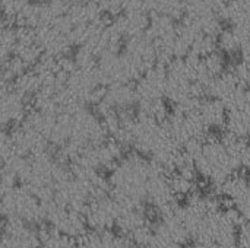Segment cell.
<instances>
[{
  "instance_id": "6da1fadb",
  "label": "cell",
  "mask_w": 250,
  "mask_h": 248,
  "mask_svg": "<svg viewBox=\"0 0 250 248\" xmlns=\"http://www.w3.org/2000/svg\"><path fill=\"white\" fill-rule=\"evenodd\" d=\"M123 54L141 72V75L158 64L155 44L146 34L127 38L123 45Z\"/></svg>"
},
{
  "instance_id": "7a4b0ae2",
  "label": "cell",
  "mask_w": 250,
  "mask_h": 248,
  "mask_svg": "<svg viewBox=\"0 0 250 248\" xmlns=\"http://www.w3.org/2000/svg\"><path fill=\"white\" fill-rule=\"evenodd\" d=\"M28 98L21 95L12 83H1V126L3 129H10L18 124H21L26 114L29 113L28 110Z\"/></svg>"
},
{
  "instance_id": "3957f363",
  "label": "cell",
  "mask_w": 250,
  "mask_h": 248,
  "mask_svg": "<svg viewBox=\"0 0 250 248\" xmlns=\"http://www.w3.org/2000/svg\"><path fill=\"white\" fill-rule=\"evenodd\" d=\"M166 85H167V69L161 64L154 66L145 72L135 83L138 102L166 99Z\"/></svg>"
},
{
  "instance_id": "277c9868",
  "label": "cell",
  "mask_w": 250,
  "mask_h": 248,
  "mask_svg": "<svg viewBox=\"0 0 250 248\" xmlns=\"http://www.w3.org/2000/svg\"><path fill=\"white\" fill-rule=\"evenodd\" d=\"M37 31V39L40 47L42 48L44 54L53 56V57H62L69 54L72 50L73 42L70 39V35L62 29H59L56 25H45Z\"/></svg>"
},
{
  "instance_id": "5b68a950",
  "label": "cell",
  "mask_w": 250,
  "mask_h": 248,
  "mask_svg": "<svg viewBox=\"0 0 250 248\" xmlns=\"http://www.w3.org/2000/svg\"><path fill=\"white\" fill-rule=\"evenodd\" d=\"M117 31L123 35L125 39L144 35L148 31V26L151 23V13L144 9H135V10H125L113 20Z\"/></svg>"
},
{
  "instance_id": "8992f818",
  "label": "cell",
  "mask_w": 250,
  "mask_h": 248,
  "mask_svg": "<svg viewBox=\"0 0 250 248\" xmlns=\"http://www.w3.org/2000/svg\"><path fill=\"white\" fill-rule=\"evenodd\" d=\"M104 101L117 111L132 110L133 105H138L135 83H114L107 86Z\"/></svg>"
},
{
  "instance_id": "52a82bcc",
  "label": "cell",
  "mask_w": 250,
  "mask_h": 248,
  "mask_svg": "<svg viewBox=\"0 0 250 248\" xmlns=\"http://www.w3.org/2000/svg\"><path fill=\"white\" fill-rule=\"evenodd\" d=\"M199 113L204 121L207 123V126L209 127V130H224L229 110L221 99L217 98L202 99Z\"/></svg>"
},
{
  "instance_id": "ba28073f",
  "label": "cell",
  "mask_w": 250,
  "mask_h": 248,
  "mask_svg": "<svg viewBox=\"0 0 250 248\" xmlns=\"http://www.w3.org/2000/svg\"><path fill=\"white\" fill-rule=\"evenodd\" d=\"M224 132L240 137L250 139V107L229 110Z\"/></svg>"
},
{
  "instance_id": "9c48e42d",
  "label": "cell",
  "mask_w": 250,
  "mask_h": 248,
  "mask_svg": "<svg viewBox=\"0 0 250 248\" xmlns=\"http://www.w3.org/2000/svg\"><path fill=\"white\" fill-rule=\"evenodd\" d=\"M179 20L167 16V15H151V23L148 26L146 35L154 41H163L174 37L177 31Z\"/></svg>"
},
{
  "instance_id": "30bf717a",
  "label": "cell",
  "mask_w": 250,
  "mask_h": 248,
  "mask_svg": "<svg viewBox=\"0 0 250 248\" xmlns=\"http://www.w3.org/2000/svg\"><path fill=\"white\" fill-rule=\"evenodd\" d=\"M224 20L231 26L250 23V0H226Z\"/></svg>"
},
{
  "instance_id": "8fae6325",
  "label": "cell",
  "mask_w": 250,
  "mask_h": 248,
  "mask_svg": "<svg viewBox=\"0 0 250 248\" xmlns=\"http://www.w3.org/2000/svg\"><path fill=\"white\" fill-rule=\"evenodd\" d=\"M224 53L221 51H214L207 57H201V63H202V72H204V77L207 82H211L212 79H215L217 76H220L224 70H226V58H224Z\"/></svg>"
},
{
  "instance_id": "7c38bea8",
  "label": "cell",
  "mask_w": 250,
  "mask_h": 248,
  "mask_svg": "<svg viewBox=\"0 0 250 248\" xmlns=\"http://www.w3.org/2000/svg\"><path fill=\"white\" fill-rule=\"evenodd\" d=\"M217 42H218V50L226 56H234L237 53H242L240 38L233 26L224 28L221 34L217 37Z\"/></svg>"
},
{
  "instance_id": "4fadbf2b",
  "label": "cell",
  "mask_w": 250,
  "mask_h": 248,
  "mask_svg": "<svg viewBox=\"0 0 250 248\" xmlns=\"http://www.w3.org/2000/svg\"><path fill=\"white\" fill-rule=\"evenodd\" d=\"M218 50V42H217V37H211L207 34H199L196 37V39L193 41L190 54L196 56V57H207L211 53Z\"/></svg>"
},
{
  "instance_id": "5bb4252c",
  "label": "cell",
  "mask_w": 250,
  "mask_h": 248,
  "mask_svg": "<svg viewBox=\"0 0 250 248\" xmlns=\"http://www.w3.org/2000/svg\"><path fill=\"white\" fill-rule=\"evenodd\" d=\"M240 38V44H242V53L240 54H246L250 53V23L248 25H242V26H233Z\"/></svg>"
}]
</instances>
